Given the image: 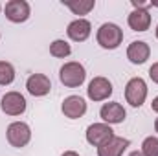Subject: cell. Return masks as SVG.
Segmentation results:
<instances>
[{
  "label": "cell",
  "mask_w": 158,
  "mask_h": 156,
  "mask_svg": "<svg viewBox=\"0 0 158 156\" xmlns=\"http://www.w3.org/2000/svg\"><path fill=\"white\" fill-rule=\"evenodd\" d=\"M61 156H81V154H79V153H76V151H64Z\"/></svg>",
  "instance_id": "603a6c76"
},
{
  "label": "cell",
  "mask_w": 158,
  "mask_h": 156,
  "mask_svg": "<svg viewBox=\"0 0 158 156\" xmlns=\"http://www.w3.org/2000/svg\"><path fill=\"white\" fill-rule=\"evenodd\" d=\"M0 13H2V4H0Z\"/></svg>",
  "instance_id": "83f0119b"
},
{
  "label": "cell",
  "mask_w": 158,
  "mask_h": 156,
  "mask_svg": "<svg viewBox=\"0 0 158 156\" xmlns=\"http://www.w3.org/2000/svg\"><path fill=\"white\" fill-rule=\"evenodd\" d=\"M86 109H88V105H86L85 97H81V96H68L61 103V112L68 119H79V117H83L86 114Z\"/></svg>",
  "instance_id": "30bf717a"
},
{
  "label": "cell",
  "mask_w": 158,
  "mask_h": 156,
  "mask_svg": "<svg viewBox=\"0 0 158 156\" xmlns=\"http://www.w3.org/2000/svg\"><path fill=\"white\" fill-rule=\"evenodd\" d=\"M151 6H153V7H158V2H155V0H151Z\"/></svg>",
  "instance_id": "484cf974"
},
{
  "label": "cell",
  "mask_w": 158,
  "mask_h": 156,
  "mask_svg": "<svg viewBox=\"0 0 158 156\" xmlns=\"http://www.w3.org/2000/svg\"><path fill=\"white\" fill-rule=\"evenodd\" d=\"M114 136H116V134H114L112 127L107 125V123H103V121L88 125V127H86V132H85V138H86V142H88L92 147H101V145H105L109 140H112Z\"/></svg>",
  "instance_id": "8992f818"
},
{
  "label": "cell",
  "mask_w": 158,
  "mask_h": 156,
  "mask_svg": "<svg viewBox=\"0 0 158 156\" xmlns=\"http://www.w3.org/2000/svg\"><path fill=\"white\" fill-rule=\"evenodd\" d=\"M70 53H72V46L68 44V40L55 39L50 44V55L55 59H66Z\"/></svg>",
  "instance_id": "e0dca14e"
},
{
  "label": "cell",
  "mask_w": 158,
  "mask_h": 156,
  "mask_svg": "<svg viewBox=\"0 0 158 156\" xmlns=\"http://www.w3.org/2000/svg\"><path fill=\"white\" fill-rule=\"evenodd\" d=\"M149 77H151L153 83L158 84V63H153V64H151V68H149Z\"/></svg>",
  "instance_id": "ffe728a7"
},
{
  "label": "cell",
  "mask_w": 158,
  "mask_h": 156,
  "mask_svg": "<svg viewBox=\"0 0 158 156\" xmlns=\"http://www.w3.org/2000/svg\"><path fill=\"white\" fill-rule=\"evenodd\" d=\"M147 94H149V88H147L145 79L132 77V79L127 81V84H125V101H127L131 107L140 109V107L145 103Z\"/></svg>",
  "instance_id": "277c9868"
},
{
  "label": "cell",
  "mask_w": 158,
  "mask_h": 156,
  "mask_svg": "<svg viewBox=\"0 0 158 156\" xmlns=\"http://www.w3.org/2000/svg\"><path fill=\"white\" fill-rule=\"evenodd\" d=\"M26 109H28V101L17 90L6 92L2 96V99H0V110L6 116H22L26 112Z\"/></svg>",
  "instance_id": "5b68a950"
},
{
  "label": "cell",
  "mask_w": 158,
  "mask_h": 156,
  "mask_svg": "<svg viewBox=\"0 0 158 156\" xmlns=\"http://www.w3.org/2000/svg\"><path fill=\"white\" fill-rule=\"evenodd\" d=\"M96 40L103 50H116L123 42V30L114 22H105L98 28Z\"/></svg>",
  "instance_id": "6da1fadb"
},
{
  "label": "cell",
  "mask_w": 158,
  "mask_h": 156,
  "mask_svg": "<svg viewBox=\"0 0 158 156\" xmlns=\"http://www.w3.org/2000/svg\"><path fill=\"white\" fill-rule=\"evenodd\" d=\"M127 24L132 31L143 33L151 28V13L149 9H132L127 17Z\"/></svg>",
  "instance_id": "5bb4252c"
},
{
  "label": "cell",
  "mask_w": 158,
  "mask_h": 156,
  "mask_svg": "<svg viewBox=\"0 0 158 156\" xmlns=\"http://www.w3.org/2000/svg\"><path fill=\"white\" fill-rule=\"evenodd\" d=\"M6 140H7V143L11 147L22 149L31 140V127L26 121H13L6 129Z\"/></svg>",
  "instance_id": "3957f363"
},
{
  "label": "cell",
  "mask_w": 158,
  "mask_h": 156,
  "mask_svg": "<svg viewBox=\"0 0 158 156\" xmlns=\"http://www.w3.org/2000/svg\"><path fill=\"white\" fill-rule=\"evenodd\" d=\"M151 57V46L145 40H132L127 46V59L132 64H143Z\"/></svg>",
  "instance_id": "4fadbf2b"
},
{
  "label": "cell",
  "mask_w": 158,
  "mask_h": 156,
  "mask_svg": "<svg viewBox=\"0 0 158 156\" xmlns=\"http://www.w3.org/2000/svg\"><path fill=\"white\" fill-rule=\"evenodd\" d=\"M15 66L7 61H0V86H7L15 81Z\"/></svg>",
  "instance_id": "ac0fdd59"
},
{
  "label": "cell",
  "mask_w": 158,
  "mask_h": 156,
  "mask_svg": "<svg viewBox=\"0 0 158 156\" xmlns=\"http://www.w3.org/2000/svg\"><path fill=\"white\" fill-rule=\"evenodd\" d=\"M86 79V70L79 61H68L59 68V81L66 88H77Z\"/></svg>",
  "instance_id": "7a4b0ae2"
},
{
  "label": "cell",
  "mask_w": 158,
  "mask_h": 156,
  "mask_svg": "<svg viewBox=\"0 0 158 156\" xmlns=\"http://www.w3.org/2000/svg\"><path fill=\"white\" fill-rule=\"evenodd\" d=\"M129 145H131V142L127 138L114 136L105 145L98 147V156H123V153L129 149Z\"/></svg>",
  "instance_id": "9a60e30c"
},
{
  "label": "cell",
  "mask_w": 158,
  "mask_h": 156,
  "mask_svg": "<svg viewBox=\"0 0 158 156\" xmlns=\"http://www.w3.org/2000/svg\"><path fill=\"white\" fill-rule=\"evenodd\" d=\"M6 18L13 24H22L31 17V6L26 0H9L4 6Z\"/></svg>",
  "instance_id": "52a82bcc"
},
{
  "label": "cell",
  "mask_w": 158,
  "mask_h": 156,
  "mask_svg": "<svg viewBox=\"0 0 158 156\" xmlns=\"http://www.w3.org/2000/svg\"><path fill=\"white\" fill-rule=\"evenodd\" d=\"M66 35H68V39L74 40V42H85L92 35V24H90V20H86L85 17L83 18H74L66 26Z\"/></svg>",
  "instance_id": "7c38bea8"
},
{
  "label": "cell",
  "mask_w": 158,
  "mask_h": 156,
  "mask_svg": "<svg viewBox=\"0 0 158 156\" xmlns=\"http://www.w3.org/2000/svg\"><path fill=\"white\" fill-rule=\"evenodd\" d=\"M151 109H153V112H156V114H158V96L153 99V103H151Z\"/></svg>",
  "instance_id": "7402d4cb"
},
{
  "label": "cell",
  "mask_w": 158,
  "mask_h": 156,
  "mask_svg": "<svg viewBox=\"0 0 158 156\" xmlns=\"http://www.w3.org/2000/svg\"><path fill=\"white\" fill-rule=\"evenodd\" d=\"M26 90L33 97H44L52 90V81L46 74H31L26 79Z\"/></svg>",
  "instance_id": "8fae6325"
},
{
  "label": "cell",
  "mask_w": 158,
  "mask_h": 156,
  "mask_svg": "<svg viewBox=\"0 0 158 156\" xmlns=\"http://www.w3.org/2000/svg\"><path fill=\"white\" fill-rule=\"evenodd\" d=\"M143 156H158V138L156 136H147L142 142V151Z\"/></svg>",
  "instance_id": "d6986e66"
},
{
  "label": "cell",
  "mask_w": 158,
  "mask_h": 156,
  "mask_svg": "<svg viewBox=\"0 0 158 156\" xmlns=\"http://www.w3.org/2000/svg\"><path fill=\"white\" fill-rule=\"evenodd\" d=\"M132 7L134 9H149L151 7V2H138V0H131Z\"/></svg>",
  "instance_id": "44dd1931"
},
{
  "label": "cell",
  "mask_w": 158,
  "mask_h": 156,
  "mask_svg": "<svg viewBox=\"0 0 158 156\" xmlns=\"http://www.w3.org/2000/svg\"><path fill=\"white\" fill-rule=\"evenodd\" d=\"M0 37H2V35H0Z\"/></svg>",
  "instance_id": "f1b7e54d"
},
{
  "label": "cell",
  "mask_w": 158,
  "mask_h": 156,
  "mask_svg": "<svg viewBox=\"0 0 158 156\" xmlns=\"http://www.w3.org/2000/svg\"><path fill=\"white\" fill-rule=\"evenodd\" d=\"M129 156H143L140 151H132V153H129Z\"/></svg>",
  "instance_id": "cb8c5ba5"
},
{
  "label": "cell",
  "mask_w": 158,
  "mask_h": 156,
  "mask_svg": "<svg viewBox=\"0 0 158 156\" xmlns=\"http://www.w3.org/2000/svg\"><path fill=\"white\" fill-rule=\"evenodd\" d=\"M99 117L103 123L107 125H119L127 119V110L123 109V105L118 101H109V103H103L101 109H99Z\"/></svg>",
  "instance_id": "9c48e42d"
},
{
  "label": "cell",
  "mask_w": 158,
  "mask_h": 156,
  "mask_svg": "<svg viewBox=\"0 0 158 156\" xmlns=\"http://www.w3.org/2000/svg\"><path fill=\"white\" fill-rule=\"evenodd\" d=\"M155 132H156V134H158V117H156V119H155Z\"/></svg>",
  "instance_id": "d4e9b609"
},
{
  "label": "cell",
  "mask_w": 158,
  "mask_h": 156,
  "mask_svg": "<svg viewBox=\"0 0 158 156\" xmlns=\"http://www.w3.org/2000/svg\"><path fill=\"white\" fill-rule=\"evenodd\" d=\"M63 6H66L74 15H79L77 18H83V15H88L96 7V0H63Z\"/></svg>",
  "instance_id": "2e32d148"
},
{
  "label": "cell",
  "mask_w": 158,
  "mask_h": 156,
  "mask_svg": "<svg viewBox=\"0 0 158 156\" xmlns=\"http://www.w3.org/2000/svg\"><path fill=\"white\" fill-rule=\"evenodd\" d=\"M112 92H114L112 83H110L107 77H103V76L94 77L90 83H88V88H86L88 99H90V101H96V103L107 101V99L112 96Z\"/></svg>",
  "instance_id": "ba28073f"
},
{
  "label": "cell",
  "mask_w": 158,
  "mask_h": 156,
  "mask_svg": "<svg viewBox=\"0 0 158 156\" xmlns=\"http://www.w3.org/2000/svg\"><path fill=\"white\" fill-rule=\"evenodd\" d=\"M155 33H156V39H158V26H156V30H155Z\"/></svg>",
  "instance_id": "4316f807"
}]
</instances>
